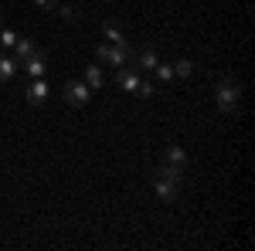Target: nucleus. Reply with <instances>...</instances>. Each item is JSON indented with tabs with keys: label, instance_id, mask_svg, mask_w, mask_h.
<instances>
[{
	"label": "nucleus",
	"instance_id": "f3484780",
	"mask_svg": "<svg viewBox=\"0 0 255 251\" xmlns=\"http://www.w3.org/2000/svg\"><path fill=\"white\" fill-rule=\"evenodd\" d=\"M153 75L160 78V85H170V82H174V65H163V61H157Z\"/></svg>",
	"mask_w": 255,
	"mask_h": 251
},
{
	"label": "nucleus",
	"instance_id": "20e7f679",
	"mask_svg": "<svg viewBox=\"0 0 255 251\" xmlns=\"http://www.w3.org/2000/svg\"><path fill=\"white\" fill-rule=\"evenodd\" d=\"M96 58L102 61V65H113V68H119V65H129V61H133V48H116V44H96Z\"/></svg>",
	"mask_w": 255,
	"mask_h": 251
},
{
	"label": "nucleus",
	"instance_id": "f257e3e1",
	"mask_svg": "<svg viewBox=\"0 0 255 251\" xmlns=\"http://www.w3.org/2000/svg\"><path fill=\"white\" fill-rule=\"evenodd\" d=\"M180 183H184V170H177L170 163H157L153 167V190L163 204H174L180 197Z\"/></svg>",
	"mask_w": 255,
	"mask_h": 251
},
{
	"label": "nucleus",
	"instance_id": "f03ea898",
	"mask_svg": "<svg viewBox=\"0 0 255 251\" xmlns=\"http://www.w3.org/2000/svg\"><path fill=\"white\" fill-rule=\"evenodd\" d=\"M238 102H242V85H238L232 75H218L215 82V105L221 116H235Z\"/></svg>",
	"mask_w": 255,
	"mask_h": 251
},
{
	"label": "nucleus",
	"instance_id": "9b49d317",
	"mask_svg": "<svg viewBox=\"0 0 255 251\" xmlns=\"http://www.w3.org/2000/svg\"><path fill=\"white\" fill-rule=\"evenodd\" d=\"M44 48H41L34 38H17V44H14V61H27V58H34V55H41Z\"/></svg>",
	"mask_w": 255,
	"mask_h": 251
},
{
	"label": "nucleus",
	"instance_id": "ddd939ff",
	"mask_svg": "<svg viewBox=\"0 0 255 251\" xmlns=\"http://www.w3.org/2000/svg\"><path fill=\"white\" fill-rule=\"evenodd\" d=\"M82 82H85V85H89L92 92H102V85H106V75H102V68H99V65H89Z\"/></svg>",
	"mask_w": 255,
	"mask_h": 251
},
{
	"label": "nucleus",
	"instance_id": "2eb2a0df",
	"mask_svg": "<svg viewBox=\"0 0 255 251\" xmlns=\"http://www.w3.org/2000/svg\"><path fill=\"white\" fill-rule=\"evenodd\" d=\"M17 31H10V27H3L0 24V51H14V44H17Z\"/></svg>",
	"mask_w": 255,
	"mask_h": 251
},
{
	"label": "nucleus",
	"instance_id": "4468645a",
	"mask_svg": "<svg viewBox=\"0 0 255 251\" xmlns=\"http://www.w3.org/2000/svg\"><path fill=\"white\" fill-rule=\"evenodd\" d=\"M55 14H58L61 20H68V24H75V20H82V7L79 3H58Z\"/></svg>",
	"mask_w": 255,
	"mask_h": 251
},
{
	"label": "nucleus",
	"instance_id": "1a4fd4ad",
	"mask_svg": "<svg viewBox=\"0 0 255 251\" xmlns=\"http://www.w3.org/2000/svg\"><path fill=\"white\" fill-rule=\"evenodd\" d=\"M160 163H170V167H177V170L187 173V153H184V146H177V143H167V146L160 150Z\"/></svg>",
	"mask_w": 255,
	"mask_h": 251
},
{
	"label": "nucleus",
	"instance_id": "7ed1b4c3",
	"mask_svg": "<svg viewBox=\"0 0 255 251\" xmlns=\"http://www.w3.org/2000/svg\"><path fill=\"white\" fill-rule=\"evenodd\" d=\"M61 95H65V102H68L72 109H85L89 98H92V88H89L85 82H79V78H68L65 88H61Z\"/></svg>",
	"mask_w": 255,
	"mask_h": 251
},
{
	"label": "nucleus",
	"instance_id": "9d476101",
	"mask_svg": "<svg viewBox=\"0 0 255 251\" xmlns=\"http://www.w3.org/2000/svg\"><path fill=\"white\" fill-rule=\"evenodd\" d=\"M17 72H24L27 78H44V72H48V51H41V55H34V58L20 61Z\"/></svg>",
	"mask_w": 255,
	"mask_h": 251
},
{
	"label": "nucleus",
	"instance_id": "dca6fc26",
	"mask_svg": "<svg viewBox=\"0 0 255 251\" xmlns=\"http://www.w3.org/2000/svg\"><path fill=\"white\" fill-rule=\"evenodd\" d=\"M194 75V61L191 58H177L174 61V78H191Z\"/></svg>",
	"mask_w": 255,
	"mask_h": 251
},
{
	"label": "nucleus",
	"instance_id": "f8f14e48",
	"mask_svg": "<svg viewBox=\"0 0 255 251\" xmlns=\"http://www.w3.org/2000/svg\"><path fill=\"white\" fill-rule=\"evenodd\" d=\"M14 75H17V61H14V55L0 51V85L14 82Z\"/></svg>",
	"mask_w": 255,
	"mask_h": 251
},
{
	"label": "nucleus",
	"instance_id": "a211bd4d",
	"mask_svg": "<svg viewBox=\"0 0 255 251\" xmlns=\"http://www.w3.org/2000/svg\"><path fill=\"white\" fill-rule=\"evenodd\" d=\"M133 95L136 98H153L157 95V92H153V82H150V78H139V85L133 88Z\"/></svg>",
	"mask_w": 255,
	"mask_h": 251
},
{
	"label": "nucleus",
	"instance_id": "423d86ee",
	"mask_svg": "<svg viewBox=\"0 0 255 251\" xmlns=\"http://www.w3.org/2000/svg\"><path fill=\"white\" fill-rule=\"evenodd\" d=\"M157 61H160L157 48H153V44H143V48H133V61H129V65L139 68V72H153Z\"/></svg>",
	"mask_w": 255,
	"mask_h": 251
},
{
	"label": "nucleus",
	"instance_id": "aec40b11",
	"mask_svg": "<svg viewBox=\"0 0 255 251\" xmlns=\"http://www.w3.org/2000/svg\"><path fill=\"white\" fill-rule=\"evenodd\" d=\"M0 24H3V14H0Z\"/></svg>",
	"mask_w": 255,
	"mask_h": 251
},
{
	"label": "nucleus",
	"instance_id": "0eeeda50",
	"mask_svg": "<svg viewBox=\"0 0 255 251\" xmlns=\"http://www.w3.org/2000/svg\"><path fill=\"white\" fill-rule=\"evenodd\" d=\"M48 95H51V88H48V82L44 78H31L27 82V88H24V98H27V105H44L48 102Z\"/></svg>",
	"mask_w": 255,
	"mask_h": 251
},
{
	"label": "nucleus",
	"instance_id": "6ab92c4d",
	"mask_svg": "<svg viewBox=\"0 0 255 251\" xmlns=\"http://www.w3.org/2000/svg\"><path fill=\"white\" fill-rule=\"evenodd\" d=\"M31 3H34L38 10H55V7H58V0H31Z\"/></svg>",
	"mask_w": 255,
	"mask_h": 251
},
{
	"label": "nucleus",
	"instance_id": "39448f33",
	"mask_svg": "<svg viewBox=\"0 0 255 251\" xmlns=\"http://www.w3.org/2000/svg\"><path fill=\"white\" fill-rule=\"evenodd\" d=\"M99 31H102V38L109 41V44H116V48H133L129 38H126V31H123V24H119V17L102 20V24H99Z\"/></svg>",
	"mask_w": 255,
	"mask_h": 251
},
{
	"label": "nucleus",
	"instance_id": "6e6552de",
	"mask_svg": "<svg viewBox=\"0 0 255 251\" xmlns=\"http://www.w3.org/2000/svg\"><path fill=\"white\" fill-rule=\"evenodd\" d=\"M139 68H133V65H119L116 75H113V82H116V88H123V92H133L139 85Z\"/></svg>",
	"mask_w": 255,
	"mask_h": 251
}]
</instances>
